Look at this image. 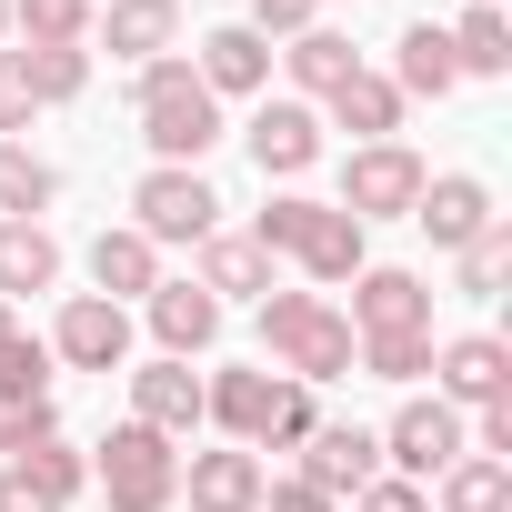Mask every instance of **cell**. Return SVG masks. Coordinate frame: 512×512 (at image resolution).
Segmentation results:
<instances>
[{
	"label": "cell",
	"mask_w": 512,
	"mask_h": 512,
	"mask_svg": "<svg viewBox=\"0 0 512 512\" xmlns=\"http://www.w3.org/2000/svg\"><path fill=\"white\" fill-rule=\"evenodd\" d=\"M312 432H322V412H312V392H302V382H282V402H272V422H262V442H272V452H302Z\"/></svg>",
	"instance_id": "cell-34"
},
{
	"label": "cell",
	"mask_w": 512,
	"mask_h": 512,
	"mask_svg": "<svg viewBox=\"0 0 512 512\" xmlns=\"http://www.w3.org/2000/svg\"><path fill=\"white\" fill-rule=\"evenodd\" d=\"M41 442H61V412H51V402H21V412H0V452H11V462H31Z\"/></svg>",
	"instance_id": "cell-35"
},
{
	"label": "cell",
	"mask_w": 512,
	"mask_h": 512,
	"mask_svg": "<svg viewBox=\"0 0 512 512\" xmlns=\"http://www.w3.org/2000/svg\"><path fill=\"white\" fill-rule=\"evenodd\" d=\"M151 332H161L171 362H191V352L221 342V302H211L201 282H161V292H151Z\"/></svg>",
	"instance_id": "cell-20"
},
{
	"label": "cell",
	"mask_w": 512,
	"mask_h": 512,
	"mask_svg": "<svg viewBox=\"0 0 512 512\" xmlns=\"http://www.w3.org/2000/svg\"><path fill=\"white\" fill-rule=\"evenodd\" d=\"M51 362H71V372H121V362H131V312H121V302H101V292L61 302Z\"/></svg>",
	"instance_id": "cell-8"
},
{
	"label": "cell",
	"mask_w": 512,
	"mask_h": 512,
	"mask_svg": "<svg viewBox=\"0 0 512 512\" xmlns=\"http://www.w3.org/2000/svg\"><path fill=\"white\" fill-rule=\"evenodd\" d=\"M442 512H512V462L462 452V462L442 472Z\"/></svg>",
	"instance_id": "cell-27"
},
{
	"label": "cell",
	"mask_w": 512,
	"mask_h": 512,
	"mask_svg": "<svg viewBox=\"0 0 512 512\" xmlns=\"http://www.w3.org/2000/svg\"><path fill=\"white\" fill-rule=\"evenodd\" d=\"M201 292L211 302H262L272 292V251L251 241V231H211L201 241Z\"/></svg>",
	"instance_id": "cell-19"
},
{
	"label": "cell",
	"mask_w": 512,
	"mask_h": 512,
	"mask_svg": "<svg viewBox=\"0 0 512 512\" xmlns=\"http://www.w3.org/2000/svg\"><path fill=\"white\" fill-rule=\"evenodd\" d=\"M262 512H342V502H332V492H312V482L292 472V482H262Z\"/></svg>",
	"instance_id": "cell-39"
},
{
	"label": "cell",
	"mask_w": 512,
	"mask_h": 512,
	"mask_svg": "<svg viewBox=\"0 0 512 512\" xmlns=\"http://www.w3.org/2000/svg\"><path fill=\"white\" fill-rule=\"evenodd\" d=\"M432 372H442V402H452V412H462V402H472V412H482V402H512V352H502L492 332L442 342V352H432Z\"/></svg>",
	"instance_id": "cell-12"
},
{
	"label": "cell",
	"mask_w": 512,
	"mask_h": 512,
	"mask_svg": "<svg viewBox=\"0 0 512 512\" xmlns=\"http://www.w3.org/2000/svg\"><path fill=\"white\" fill-rule=\"evenodd\" d=\"M412 221L432 231V251H472L502 211H492V191L472 181V171H442V181H422V201H412Z\"/></svg>",
	"instance_id": "cell-9"
},
{
	"label": "cell",
	"mask_w": 512,
	"mask_h": 512,
	"mask_svg": "<svg viewBox=\"0 0 512 512\" xmlns=\"http://www.w3.org/2000/svg\"><path fill=\"white\" fill-rule=\"evenodd\" d=\"M61 201V171L31 151V141H0V211H11V221H41Z\"/></svg>",
	"instance_id": "cell-25"
},
{
	"label": "cell",
	"mask_w": 512,
	"mask_h": 512,
	"mask_svg": "<svg viewBox=\"0 0 512 512\" xmlns=\"http://www.w3.org/2000/svg\"><path fill=\"white\" fill-rule=\"evenodd\" d=\"M0 512H51V502H41V492H31V482L11 472V462H0Z\"/></svg>",
	"instance_id": "cell-40"
},
{
	"label": "cell",
	"mask_w": 512,
	"mask_h": 512,
	"mask_svg": "<svg viewBox=\"0 0 512 512\" xmlns=\"http://www.w3.org/2000/svg\"><path fill=\"white\" fill-rule=\"evenodd\" d=\"M131 111H141V141H151L171 171H201V151L221 141V101L201 91V71H191L181 51H171V61H141Z\"/></svg>",
	"instance_id": "cell-1"
},
{
	"label": "cell",
	"mask_w": 512,
	"mask_h": 512,
	"mask_svg": "<svg viewBox=\"0 0 512 512\" xmlns=\"http://www.w3.org/2000/svg\"><path fill=\"white\" fill-rule=\"evenodd\" d=\"M101 492H111V512H171L181 502V452L151 432V422H121L111 442H101Z\"/></svg>",
	"instance_id": "cell-3"
},
{
	"label": "cell",
	"mask_w": 512,
	"mask_h": 512,
	"mask_svg": "<svg viewBox=\"0 0 512 512\" xmlns=\"http://www.w3.org/2000/svg\"><path fill=\"white\" fill-rule=\"evenodd\" d=\"M191 71H201V91H211V101L262 91V81H272V41H262V31H241V21H221V31L201 41V61H191Z\"/></svg>",
	"instance_id": "cell-18"
},
{
	"label": "cell",
	"mask_w": 512,
	"mask_h": 512,
	"mask_svg": "<svg viewBox=\"0 0 512 512\" xmlns=\"http://www.w3.org/2000/svg\"><path fill=\"white\" fill-rule=\"evenodd\" d=\"M422 181H432V171H422L402 141H362V151L342 161V201H332V211H352L362 231H372V221H412Z\"/></svg>",
	"instance_id": "cell-5"
},
{
	"label": "cell",
	"mask_w": 512,
	"mask_h": 512,
	"mask_svg": "<svg viewBox=\"0 0 512 512\" xmlns=\"http://www.w3.org/2000/svg\"><path fill=\"white\" fill-rule=\"evenodd\" d=\"M352 512H432V502H422V482L382 472V482H362V492H352Z\"/></svg>",
	"instance_id": "cell-38"
},
{
	"label": "cell",
	"mask_w": 512,
	"mask_h": 512,
	"mask_svg": "<svg viewBox=\"0 0 512 512\" xmlns=\"http://www.w3.org/2000/svg\"><path fill=\"white\" fill-rule=\"evenodd\" d=\"M91 41H111V61H171V41H181V0H101L91 11Z\"/></svg>",
	"instance_id": "cell-11"
},
{
	"label": "cell",
	"mask_w": 512,
	"mask_h": 512,
	"mask_svg": "<svg viewBox=\"0 0 512 512\" xmlns=\"http://www.w3.org/2000/svg\"><path fill=\"white\" fill-rule=\"evenodd\" d=\"M472 442H462V412L432 392V402H402L392 412V432H382V462L402 472V482H432V472H452Z\"/></svg>",
	"instance_id": "cell-6"
},
{
	"label": "cell",
	"mask_w": 512,
	"mask_h": 512,
	"mask_svg": "<svg viewBox=\"0 0 512 512\" xmlns=\"http://www.w3.org/2000/svg\"><path fill=\"white\" fill-rule=\"evenodd\" d=\"M292 262H302L312 282H352V272L372 262V251H362V221H352V211H332V201H312V211H302V231H292Z\"/></svg>",
	"instance_id": "cell-15"
},
{
	"label": "cell",
	"mask_w": 512,
	"mask_h": 512,
	"mask_svg": "<svg viewBox=\"0 0 512 512\" xmlns=\"http://www.w3.org/2000/svg\"><path fill=\"white\" fill-rule=\"evenodd\" d=\"M262 462H251L241 442L231 452H191V472H181V492H191V512H262Z\"/></svg>",
	"instance_id": "cell-16"
},
{
	"label": "cell",
	"mask_w": 512,
	"mask_h": 512,
	"mask_svg": "<svg viewBox=\"0 0 512 512\" xmlns=\"http://www.w3.org/2000/svg\"><path fill=\"white\" fill-rule=\"evenodd\" d=\"M61 282V241L41 221H0V302H21V292H51Z\"/></svg>",
	"instance_id": "cell-22"
},
{
	"label": "cell",
	"mask_w": 512,
	"mask_h": 512,
	"mask_svg": "<svg viewBox=\"0 0 512 512\" xmlns=\"http://www.w3.org/2000/svg\"><path fill=\"white\" fill-rule=\"evenodd\" d=\"M21 402H51V342H31V332L0 342V412H21Z\"/></svg>",
	"instance_id": "cell-28"
},
{
	"label": "cell",
	"mask_w": 512,
	"mask_h": 512,
	"mask_svg": "<svg viewBox=\"0 0 512 512\" xmlns=\"http://www.w3.org/2000/svg\"><path fill=\"white\" fill-rule=\"evenodd\" d=\"M262 342H272V372H282V382H302V392H312V382H342V372H352V352H362V342H352V322H342L322 292H282V282L262 292Z\"/></svg>",
	"instance_id": "cell-2"
},
{
	"label": "cell",
	"mask_w": 512,
	"mask_h": 512,
	"mask_svg": "<svg viewBox=\"0 0 512 512\" xmlns=\"http://www.w3.org/2000/svg\"><path fill=\"white\" fill-rule=\"evenodd\" d=\"M302 482L312 492H362V482H382V432H362V422H322L312 442H302Z\"/></svg>",
	"instance_id": "cell-10"
},
{
	"label": "cell",
	"mask_w": 512,
	"mask_h": 512,
	"mask_svg": "<svg viewBox=\"0 0 512 512\" xmlns=\"http://www.w3.org/2000/svg\"><path fill=\"white\" fill-rule=\"evenodd\" d=\"M131 422H151L161 442H181V432L201 422V372H191V362H171V352H161V362H141V372H131Z\"/></svg>",
	"instance_id": "cell-13"
},
{
	"label": "cell",
	"mask_w": 512,
	"mask_h": 512,
	"mask_svg": "<svg viewBox=\"0 0 512 512\" xmlns=\"http://www.w3.org/2000/svg\"><path fill=\"white\" fill-rule=\"evenodd\" d=\"M352 362H372L382 382H422V372H432V332H372Z\"/></svg>",
	"instance_id": "cell-32"
},
{
	"label": "cell",
	"mask_w": 512,
	"mask_h": 512,
	"mask_svg": "<svg viewBox=\"0 0 512 512\" xmlns=\"http://www.w3.org/2000/svg\"><path fill=\"white\" fill-rule=\"evenodd\" d=\"M332 121L362 131V141H392V131H402V91H392L382 71H352V81L332 91Z\"/></svg>",
	"instance_id": "cell-26"
},
{
	"label": "cell",
	"mask_w": 512,
	"mask_h": 512,
	"mask_svg": "<svg viewBox=\"0 0 512 512\" xmlns=\"http://www.w3.org/2000/svg\"><path fill=\"white\" fill-rule=\"evenodd\" d=\"M502 282H512V221H492V231L462 251V292H472V302H492Z\"/></svg>",
	"instance_id": "cell-33"
},
{
	"label": "cell",
	"mask_w": 512,
	"mask_h": 512,
	"mask_svg": "<svg viewBox=\"0 0 512 512\" xmlns=\"http://www.w3.org/2000/svg\"><path fill=\"white\" fill-rule=\"evenodd\" d=\"M0 41H11V0H0Z\"/></svg>",
	"instance_id": "cell-42"
},
{
	"label": "cell",
	"mask_w": 512,
	"mask_h": 512,
	"mask_svg": "<svg viewBox=\"0 0 512 512\" xmlns=\"http://www.w3.org/2000/svg\"><path fill=\"white\" fill-rule=\"evenodd\" d=\"M131 231L161 251V241H211L221 231V191L201 181V171H171V161H151L141 171V191H131Z\"/></svg>",
	"instance_id": "cell-4"
},
{
	"label": "cell",
	"mask_w": 512,
	"mask_h": 512,
	"mask_svg": "<svg viewBox=\"0 0 512 512\" xmlns=\"http://www.w3.org/2000/svg\"><path fill=\"white\" fill-rule=\"evenodd\" d=\"M342 322H352V342H372V332H432V282L422 272H392V262H362Z\"/></svg>",
	"instance_id": "cell-7"
},
{
	"label": "cell",
	"mask_w": 512,
	"mask_h": 512,
	"mask_svg": "<svg viewBox=\"0 0 512 512\" xmlns=\"http://www.w3.org/2000/svg\"><path fill=\"white\" fill-rule=\"evenodd\" d=\"M462 71H452V31H432V21H412L402 41H392V91L402 101H442Z\"/></svg>",
	"instance_id": "cell-21"
},
{
	"label": "cell",
	"mask_w": 512,
	"mask_h": 512,
	"mask_svg": "<svg viewBox=\"0 0 512 512\" xmlns=\"http://www.w3.org/2000/svg\"><path fill=\"white\" fill-rule=\"evenodd\" d=\"M91 282H101V302H121V312H131V302H151V292H161V251L121 221V231H101V241H91Z\"/></svg>",
	"instance_id": "cell-17"
},
{
	"label": "cell",
	"mask_w": 512,
	"mask_h": 512,
	"mask_svg": "<svg viewBox=\"0 0 512 512\" xmlns=\"http://www.w3.org/2000/svg\"><path fill=\"white\" fill-rule=\"evenodd\" d=\"M312 11H322V0H251V21H241V31H262V41L282 31V41H302V31H312Z\"/></svg>",
	"instance_id": "cell-36"
},
{
	"label": "cell",
	"mask_w": 512,
	"mask_h": 512,
	"mask_svg": "<svg viewBox=\"0 0 512 512\" xmlns=\"http://www.w3.org/2000/svg\"><path fill=\"white\" fill-rule=\"evenodd\" d=\"M452 71H472V81H502V71H512V21H502V0H472V11H462Z\"/></svg>",
	"instance_id": "cell-23"
},
{
	"label": "cell",
	"mask_w": 512,
	"mask_h": 512,
	"mask_svg": "<svg viewBox=\"0 0 512 512\" xmlns=\"http://www.w3.org/2000/svg\"><path fill=\"white\" fill-rule=\"evenodd\" d=\"M31 111H41V101H31V81H21V61L0 51V141H21V131H31Z\"/></svg>",
	"instance_id": "cell-37"
},
{
	"label": "cell",
	"mask_w": 512,
	"mask_h": 512,
	"mask_svg": "<svg viewBox=\"0 0 512 512\" xmlns=\"http://www.w3.org/2000/svg\"><path fill=\"white\" fill-rule=\"evenodd\" d=\"M11 472H21V482H31V492H41L51 512H71V492L91 482V462H81L71 442H41V452H31V462H11Z\"/></svg>",
	"instance_id": "cell-30"
},
{
	"label": "cell",
	"mask_w": 512,
	"mask_h": 512,
	"mask_svg": "<svg viewBox=\"0 0 512 512\" xmlns=\"http://www.w3.org/2000/svg\"><path fill=\"white\" fill-rule=\"evenodd\" d=\"M11 332H21V322H11V302H0V342H11Z\"/></svg>",
	"instance_id": "cell-41"
},
{
	"label": "cell",
	"mask_w": 512,
	"mask_h": 512,
	"mask_svg": "<svg viewBox=\"0 0 512 512\" xmlns=\"http://www.w3.org/2000/svg\"><path fill=\"white\" fill-rule=\"evenodd\" d=\"M21 41H91V0H11Z\"/></svg>",
	"instance_id": "cell-31"
},
{
	"label": "cell",
	"mask_w": 512,
	"mask_h": 512,
	"mask_svg": "<svg viewBox=\"0 0 512 512\" xmlns=\"http://www.w3.org/2000/svg\"><path fill=\"white\" fill-rule=\"evenodd\" d=\"M251 161H262V181L312 171V161H322V121H312L302 101H262V111H251Z\"/></svg>",
	"instance_id": "cell-14"
},
{
	"label": "cell",
	"mask_w": 512,
	"mask_h": 512,
	"mask_svg": "<svg viewBox=\"0 0 512 512\" xmlns=\"http://www.w3.org/2000/svg\"><path fill=\"white\" fill-rule=\"evenodd\" d=\"M11 61H21L31 101H81V81H91V41H21Z\"/></svg>",
	"instance_id": "cell-24"
},
{
	"label": "cell",
	"mask_w": 512,
	"mask_h": 512,
	"mask_svg": "<svg viewBox=\"0 0 512 512\" xmlns=\"http://www.w3.org/2000/svg\"><path fill=\"white\" fill-rule=\"evenodd\" d=\"M352 71H362V61H352V41H342V31H302V41H292V81H302V91H322V101H332Z\"/></svg>",
	"instance_id": "cell-29"
}]
</instances>
